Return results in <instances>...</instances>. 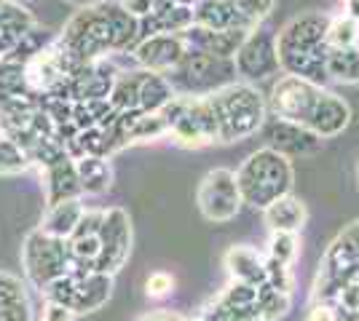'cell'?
<instances>
[{"instance_id": "36", "label": "cell", "mask_w": 359, "mask_h": 321, "mask_svg": "<svg viewBox=\"0 0 359 321\" xmlns=\"http://www.w3.org/2000/svg\"><path fill=\"white\" fill-rule=\"evenodd\" d=\"M27 290H25V281L14 273H6L0 271V306L6 303H14V300H25Z\"/></svg>"}, {"instance_id": "12", "label": "cell", "mask_w": 359, "mask_h": 321, "mask_svg": "<svg viewBox=\"0 0 359 321\" xmlns=\"http://www.w3.org/2000/svg\"><path fill=\"white\" fill-rule=\"evenodd\" d=\"M233 67L236 76L244 80H263V78L276 76L279 67V51H276V35L266 30H250L239 51L233 54Z\"/></svg>"}, {"instance_id": "17", "label": "cell", "mask_w": 359, "mask_h": 321, "mask_svg": "<svg viewBox=\"0 0 359 321\" xmlns=\"http://www.w3.org/2000/svg\"><path fill=\"white\" fill-rule=\"evenodd\" d=\"M38 102H41V97L27 86L25 64L0 57V113L32 107Z\"/></svg>"}, {"instance_id": "3", "label": "cell", "mask_w": 359, "mask_h": 321, "mask_svg": "<svg viewBox=\"0 0 359 321\" xmlns=\"http://www.w3.org/2000/svg\"><path fill=\"white\" fill-rule=\"evenodd\" d=\"M327 14H303L295 16L285 30L276 35L279 67L287 76H298L311 83L327 80Z\"/></svg>"}, {"instance_id": "27", "label": "cell", "mask_w": 359, "mask_h": 321, "mask_svg": "<svg viewBox=\"0 0 359 321\" xmlns=\"http://www.w3.org/2000/svg\"><path fill=\"white\" fill-rule=\"evenodd\" d=\"M325 64H327V78L344 80V83H359V46L330 48Z\"/></svg>"}, {"instance_id": "35", "label": "cell", "mask_w": 359, "mask_h": 321, "mask_svg": "<svg viewBox=\"0 0 359 321\" xmlns=\"http://www.w3.org/2000/svg\"><path fill=\"white\" fill-rule=\"evenodd\" d=\"M266 284H269V287H276V290L292 292L295 276L290 271V265L273 260V257H266Z\"/></svg>"}, {"instance_id": "9", "label": "cell", "mask_w": 359, "mask_h": 321, "mask_svg": "<svg viewBox=\"0 0 359 321\" xmlns=\"http://www.w3.org/2000/svg\"><path fill=\"white\" fill-rule=\"evenodd\" d=\"M70 246L67 238L51 236L46 230L35 228L25 236L22 244V268L25 276L38 292H43L54 278H60L70 271Z\"/></svg>"}, {"instance_id": "28", "label": "cell", "mask_w": 359, "mask_h": 321, "mask_svg": "<svg viewBox=\"0 0 359 321\" xmlns=\"http://www.w3.org/2000/svg\"><path fill=\"white\" fill-rule=\"evenodd\" d=\"M257 316L263 321H279L285 319L292 308V292L276 290V287H257Z\"/></svg>"}, {"instance_id": "43", "label": "cell", "mask_w": 359, "mask_h": 321, "mask_svg": "<svg viewBox=\"0 0 359 321\" xmlns=\"http://www.w3.org/2000/svg\"><path fill=\"white\" fill-rule=\"evenodd\" d=\"M332 311H335V321H359L357 311L344 306V303H332Z\"/></svg>"}, {"instance_id": "47", "label": "cell", "mask_w": 359, "mask_h": 321, "mask_svg": "<svg viewBox=\"0 0 359 321\" xmlns=\"http://www.w3.org/2000/svg\"><path fill=\"white\" fill-rule=\"evenodd\" d=\"M3 3H6V0H0V6H3Z\"/></svg>"}, {"instance_id": "32", "label": "cell", "mask_w": 359, "mask_h": 321, "mask_svg": "<svg viewBox=\"0 0 359 321\" xmlns=\"http://www.w3.org/2000/svg\"><path fill=\"white\" fill-rule=\"evenodd\" d=\"M233 8H236V16H239L241 27L250 32L255 30L266 16L271 14L273 8V0H231Z\"/></svg>"}, {"instance_id": "25", "label": "cell", "mask_w": 359, "mask_h": 321, "mask_svg": "<svg viewBox=\"0 0 359 321\" xmlns=\"http://www.w3.org/2000/svg\"><path fill=\"white\" fill-rule=\"evenodd\" d=\"M83 212H86V206H83L81 199L60 201V204H54V206H46V214L38 228L46 230V233H51V236H60V238H70L75 225L81 222Z\"/></svg>"}, {"instance_id": "30", "label": "cell", "mask_w": 359, "mask_h": 321, "mask_svg": "<svg viewBox=\"0 0 359 321\" xmlns=\"http://www.w3.org/2000/svg\"><path fill=\"white\" fill-rule=\"evenodd\" d=\"M51 41H54V38L48 35V30H41V27L35 24L32 30H27L19 38V43L6 54V59H14V62H19V64H25V62H30L35 54H41Z\"/></svg>"}, {"instance_id": "5", "label": "cell", "mask_w": 359, "mask_h": 321, "mask_svg": "<svg viewBox=\"0 0 359 321\" xmlns=\"http://www.w3.org/2000/svg\"><path fill=\"white\" fill-rule=\"evenodd\" d=\"M241 201L252 209H266L269 204L292 193L295 185V169L287 155L276 153L271 148H260L244 158L236 171Z\"/></svg>"}, {"instance_id": "2", "label": "cell", "mask_w": 359, "mask_h": 321, "mask_svg": "<svg viewBox=\"0 0 359 321\" xmlns=\"http://www.w3.org/2000/svg\"><path fill=\"white\" fill-rule=\"evenodd\" d=\"M271 110L279 118L311 129L322 139L344 134L346 126L351 123V107L344 97L298 76L276 80V86L271 89Z\"/></svg>"}, {"instance_id": "20", "label": "cell", "mask_w": 359, "mask_h": 321, "mask_svg": "<svg viewBox=\"0 0 359 321\" xmlns=\"http://www.w3.org/2000/svg\"><path fill=\"white\" fill-rule=\"evenodd\" d=\"M225 268L233 281H244L252 287H263L266 284V257L247 244H236L225 252Z\"/></svg>"}, {"instance_id": "33", "label": "cell", "mask_w": 359, "mask_h": 321, "mask_svg": "<svg viewBox=\"0 0 359 321\" xmlns=\"http://www.w3.org/2000/svg\"><path fill=\"white\" fill-rule=\"evenodd\" d=\"M300 255V238L298 233H271L269 238V257L292 265Z\"/></svg>"}, {"instance_id": "24", "label": "cell", "mask_w": 359, "mask_h": 321, "mask_svg": "<svg viewBox=\"0 0 359 321\" xmlns=\"http://www.w3.org/2000/svg\"><path fill=\"white\" fill-rule=\"evenodd\" d=\"M75 169L83 196H102L113 187V166L105 155H81L75 158Z\"/></svg>"}, {"instance_id": "46", "label": "cell", "mask_w": 359, "mask_h": 321, "mask_svg": "<svg viewBox=\"0 0 359 321\" xmlns=\"http://www.w3.org/2000/svg\"><path fill=\"white\" fill-rule=\"evenodd\" d=\"M244 321H263L260 316H250V319H244Z\"/></svg>"}, {"instance_id": "41", "label": "cell", "mask_w": 359, "mask_h": 321, "mask_svg": "<svg viewBox=\"0 0 359 321\" xmlns=\"http://www.w3.org/2000/svg\"><path fill=\"white\" fill-rule=\"evenodd\" d=\"M123 8L132 11L137 19H142V16H148L153 11V0H123Z\"/></svg>"}, {"instance_id": "6", "label": "cell", "mask_w": 359, "mask_h": 321, "mask_svg": "<svg viewBox=\"0 0 359 321\" xmlns=\"http://www.w3.org/2000/svg\"><path fill=\"white\" fill-rule=\"evenodd\" d=\"M41 294L48 303L67 306L75 316H83L107 306V300L113 297V276L70 265V271L54 278Z\"/></svg>"}, {"instance_id": "44", "label": "cell", "mask_w": 359, "mask_h": 321, "mask_svg": "<svg viewBox=\"0 0 359 321\" xmlns=\"http://www.w3.org/2000/svg\"><path fill=\"white\" fill-rule=\"evenodd\" d=\"M341 236H344L346 241H348V244H351L359 252V220H354V222H351V225H348V228H346Z\"/></svg>"}, {"instance_id": "48", "label": "cell", "mask_w": 359, "mask_h": 321, "mask_svg": "<svg viewBox=\"0 0 359 321\" xmlns=\"http://www.w3.org/2000/svg\"><path fill=\"white\" fill-rule=\"evenodd\" d=\"M194 321H201V319H194Z\"/></svg>"}, {"instance_id": "15", "label": "cell", "mask_w": 359, "mask_h": 321, "mask_svg": "<svg viewBox=\"0 0 359 321\" xmlns=\"http://www.w3.org/2000/svg\"><path fill=\"white\" fill-rule=\"evenodd\" d=\"M41 180H43L46 206H54L60 201L83 196L81 180H78V169H75V158L70 153H65L54 164L41 169Z\"/></svg>"}, {"instance_id": "1", "label": "cell", "mask_w": 359, "mask_h": 321, "mask_svg": "<svg viewBox=\"0 0 359 321\" xmlns=\"http://www.w3.org/2000/svg\"><path fill=\"white\" fill-rule=\"evenodd\" d=\"M140 41V19L126 11L123 3H94L81 8L60 35V43L78 62L102 59L110 51H135Z\"/></svg>"}, {"instance_id": "8", "label": "cell", "mask_w": 359, "mask_h": 321, "mask_svg": "<svg viewBox=\"0 0 359 321\" xmlns=\"http://www.w3.org/2000/svg\"><path fill=\"white\" fill-rule=\"evenodd\" d=\"M164 76L169 78L175 94L204 97V94L217 92L225 83H231L236 78V67H233V59H223V57H212L204 51L188 48L182 54V59Z\"/></svg>"}, {"instance_id": "14", "label": "cell", "mask_w": 359, "mask_h": 321, "mask_svg": "<svg viewBox=\"0 0 359 321\" xmlns=\"http://www.w3.org/2000/svg\"><path fill=\"white\" fill-rule=\"evenodd\" d=\"M188 51L185 41L180 32H156L142 38L135 46V59L142 70H153V73H169L182 54Z\"/></svg>"}, {"instance_id": "23", "label": "cell", "mask_w": 359, "mask_h": 321, "mask_svg": "<svg viewBox=\"0 0 359 321\" xmlns=\"http://www.w3.org/2000/svg\"><path fill=\"white\" fill-rule=\"evenodd\" d=\"M32 27L35 16L19 0H6L0 6V57H6L19 43V38Z\"/></svg>"}, {"instance_id": "49", "label": "cell", "mask_w": 359, "mask_h": 321, "mask_svg": "<svg viewBox=\"0 0 359 321\" xmlns=\"http://www.w3.org/2000/svg\"><path fill=\"white\" fill-rule=\"evenodd\" d=\"M41 321H43V319H41Z\"/></svg>"}, {"instance_id": "19", "label": "cell", "mask_w": 359, "mask_h": 321, "mask_svg": "<svg viewBox=\"0 0 359 321\" xmlns=\"http://www.w3.org/2000/svg\"><path fill=\"white\" fill-rule=\"evenodd\" d=\"M319 268H322V271H319V278H322V281H330V284H335V287L351 284L359 276V252L346 241L344 236H338V238L327 246V252H325Z\"/></svg>"}, {"instance_id": "26", "label": "cell", "mask_w": 359, "mask_h": 321, "mask_svg": "<svg viewBox=\"0 0 359 321\" xmlns=\"http://www.w3.org/2000/svg\"><path fill=\"white\" fill-rule=\"evenodd\" d=\"M194 24L210 30H244L231 0H201L194 8Z\"/></svg>"}, {"instance_id": "45", "label": "cell", "mask_w": 359, "mask_h": 321, "mask_svg": "<svg viewBox=\"0 0 359 321\" xmlns=\"http://www.w3.org/2000/svg\"><path fill=\"white\" fill-rule=\"evenodd\" d=\"M67 3H73L78 8H86V6H94V3H100V0H67Z\"/></svg>"}, {"instance_id": "39", "label": "cell", "mask_w": 359, "mask_h": 321, "mask_svg": "<svg viewBox=\"0 0 359 321\" xmlns=\"http://www.w3.org/2000/svg\"><path fill=\"white\" fill-rule=\"evenodd\" d=\"M306 321H335L332 303H325V300H311V306H309V311H306Z\"/></svg>"}, {"instance_id": "4", "label": "cell", "mask_w": 359, "mask_h": 321, "mask_svg": "<svg viewBox=\"0 0 359 321\" xmlns=\"http://www.w3.org/2000/svg\"><path fill=\"white\" fill-rule=\"evenodd\" d=\"M207 97L217 118V142L225 145L255 137L269 118V105L252 83L231 80Z\"/></svg>"}, {"instance_id": "11", "label": "cell", "mask_w": 359, "mask_h": 321, "mask_svg": "<svg viewBox=\"0 0 359 321\" xmlns=\"http://www.w3.org/2000/svg\"><path fill=\"white\" fill-rule=\"evenodd\" d=\"M132 217L123 212L121 206H110L102 214L100 225V257L94 262V271L116 276L126 265L132 255Z\"/></svg>"}, {"instance_id": "18", "label": "cell", "mask_w": 359, "mask_h": 321, "mask_svg": "<svg viewBox=\"0 0 359 321\" xmlns=\"http://www.w3.org/2000/svg\"><path fill=\"white\" fill-rule=\"evenodd\" d=\"M185 46L204 51L212 57H223V59H233V54L247 38V30H210L201 24H191L185 32H180Z\"/></svg>"}, {"instance_id": "38", "label": "cell", "mask_w": 359, "mask_h": 321, "mask_svg": "<svg viewBox=\"0 0 359 321\" xmlns=\"http://www.w3.org/2000/svg\"><path fill=\"white\" fill-rule=\"evenodd\" d=\"M0 321H32L30 297H25V300H14V303H6V306H0Z\"/></svg>"}, {"instance_id": "22", "label": "cell", "mask_w": 359, "mask_h": 321, "mask_svg": "<svg viewBox=\"0 0 359 321\" xmlns=\"http://www.w3.org/2000/svg\"><path fill=\"white\" fill-rule=\"evenodd\" d=\"M175 99V89L164 73L140 70L137 73V110L140 113H161Z\"/></svg>"}, {"instance_id": "42", "label": "cell", "mask_w": 359, "mask_h": 321, "mask_svg": "<svg viewBox=\"0 0 359 321\" xmlns=\"http://www.w3.org/2000/svg\"><path fill=\"white\" fill-rule=\"evenodd\" d=\"M137 321H191V319H185V316H180V313H172V311H153V313L140 316Z\"/></svg>"}, {"instance_id": "37", "label": "cell", "mask_w": 359, "mask_h": 321, "mask_svg": "<svg viewBox=\"0 0 359 321\" xmlns=\"http://www.w3.org/2000/svg\"><path fill=\"white\" fill-rule=\"evenodd\" d=\"M175 292V278L164 271H156V273L148 276V281H145V294L153 297V300H161L166 294H172Z\"/></svg>"}, {"instance_id": "21", "label": "cell", "mask_w": 359, "mask_h": 321, "mask_svg": "<svg viewBox=\"0 0 359 321\" xmlns=\"http://www.w3.org/2000/svg\"><path fill=\"white\" fill-rule=\"evenodd\" d=\"M263 222L269 225L271 233H300L309 222V209L300 199L287 193L263 209Z\"/></svg>"}, {"instance_id": "40", "label": "cell", "mask_w": 359, "mask_h": 321, "mask_svg": "<svg viewBox=\"0 0 359 321\" xmlns=\"http://www.w3.org/2000/svg\"><path fill=\"white\" fill-rule=\"evenodd\" d=\"M75 313L67 306H60V303H48L46 300L43 308V321H73Z\"/></svg>"}, {"instance_id": "34", "label": "cell", "mask_w": 359, "mask_h": 321, "mask_svg": "<svg viewBox=\"0 0 359 321\" xmlns=\"http://www.w3.org/2000/svg\"><path fill=\"white\" fill-rule=\"evenodd\" d=\"M357 19L351 16H338L330 19L327 27V46L330 48H344V46H357Z\"/></svg>"}, {"instance_id": "7", "label": "cell", "mask_w": 359, "mask_h": 321, "mask_svg": "<svg viewBox=\"0 0 359 321\" xmlns=\"http://www.w3.org/2000/svg\"><path fill=\"white\" fill-rule=\"evenodd\" d=\"M166 118L169 137L182 148H204L217 142V118L212 110L210 97H182L175 94V99L161 110Z\"/></svg>"}, {"instance_id": "16", "label": "cell", "mask_w": 359, "mask_h": 321, "mask_svg": "<svg viewBox=\"0 0 359 321\" xmlns=\"http://www.w3.org/2000/svg\"><path fill=\"white\" fill-rule=\"evenodd\" d=\"M102 214L105 209H86L81 222L75 225L73 236L67 238L70 246V265L78 268H91L94 271V262L100 257V225H102Z\"/></svg>"}, {"instance_id": "10", "label": "cell", "mask_w": 359, "mask_h": 321, "mask_svg": "<svg viewBox=\"0 0 359 321\" xmlns=\"http://www.w3.org/2000/svg\"><path fill=\"white\" fill-rule=\"evenodd\" d=\"M196 206L207 222H215V225L231 222L244 206L239 183H236V171H231V169L207 171L204 180L198 183V190H196Z\"/></svg>"}, {"instance_id": "29", "label": "cell", "mask_w": 359, "mask_h": 321, "mask_svg": "<svg viewBox=\"0 0 359 321\" xmlns=\"http://www.w3.org/2000/svg\"><path fill=\"white\" fill-rule=\"evenodd\" d=\"M30 169V153L8 134H0V177H19V174H25Z\"/></svg>"}, {"instance_id": "31", "label": "cell", "mask_w": 359, "mask_h": 321, "mask_svg": "<svg viewBox=\"0 0 359 321\" xmlns=\"http://www.w3.org/2000/svg\"><path fill=\"white\" fill-rule=\"evenodd\" d=\"M250 316H257V311L255 308H241V306H233V303H228L223 294L217 297V300H212L210 306L201 311V321H244L250 319Z\"/></svg>"}, {"instance_id": "13", "label": "cell", "mask_w": 359, "mask_h": 321, "mask_svg": "<svg viewBox=\"0 0 359 321\" xmlns=\"http://www.w3.org/2000/svg\"><path fill=\"white\" fill-rule=\"evenodd\" d=\"M257 134L263 137L266 148L287 155L290 161H292V158H306V155L319 153V150H322V142H325V139L319 137V134H314L311 129H306V126H300V123H295V121H287V118H279V115L266 118V123L260 126Z\"/></svg>"}]
</instances>
